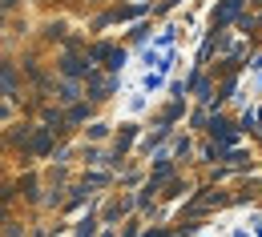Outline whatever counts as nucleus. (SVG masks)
Listing matches in <instances>:
<instances>
[{
	"mask_svg": "<svg viewBox=\"0 0 262 237\" xmlns=\"http://www.w3.org/2000/svg\"><path fill=\"white\" fill-rule=\"evenodd\" d=\"M258 29H262V16H258Z\"/></svg>",
	"mask_w": 262,
	"mask_h": 237,
	"instance_id": "23",
	"label": "nucleus"
},
{
	"mask_svg": "<svg viewBox=\"0 0 262 237\" xmlns=\"http://www.w3.org/2000/svg\"><path fill=\"white\" fill-rule=\"evenodd\" d=\"M101 237H113V229H109V233H101Z\"/></svg>",
	"mask_w": 262,
	"mask_h": 237,
	"instance_id": "22",
	"label": "nucleus"
},
{
	"mask_svg": "<svg viewBox=\"0 0 262 237\" xmlns=\"http://www.w3.org/2000/svg\"><path fill=\"white\" fill-rule=\"evenodd\" d=\"M226 165H230V169H250V153H242V149H230V153H226Z\"/></svg>",
	"mask_w": 262,
	"mask_h": 237,
	"instance_id": "9",
	"label": "nucleus"
},
{
	"mask_svg": "<svg viewBox=\"0 0 262 237\" xmlns=\"http://www.w3.org/2000/svg\"><path fill=\"white\" fill-rule=\"evenodd\" d=\"M173 157H190V141H186V137L173 141Z\"/></svg>",
	"mask_w": 262,
	"mask_h": 237,
	"instance_id": "16",
	"label": "nucleus"
},
{
	"mask_svg": "<svg viewBox=\"0 0 262 237\" xmlns=\"http://www.w3.org/2000/svg\"><path fill=\"white\" fill-rule=\"evenodd\" d=\"M53 137H57V129H36V137H33V157H40V153H49L53 149Z\"/></svg>",
	"mask_w": 262,
	"mask_h": 237,
	"instance_id": "7",
	"label": "nucleus"
},
{
	"mask_svg": "<svg viewBox=\"0 0 262 237\" xmlns=\"http://www.w3.org/2000/svg\"><path fill=\"white\" fill-rule=\"evenodd\" d=\"M145 237H173V233H169V229H162V225H158V229H149V233H145Z\"/></svg>",
	"mask_w": 262,
	"mask_h": 237,
	"instance_id": "19",
	"label": "nucleus"
},
{
	"mask_svg": "<svg viewBox=\"0 0 262 237\" xmlns=\"http://www.w3.org/2000/svg\"><path fill=\"white\" fill-rule=\"evenodd\" d=\"M182 193H190V185H186V181H169V189H165V197H182Z\"/></svg>",
	"mask_w": 262,
	"mask_h": 237,
	"instance_id": "15",
	"label": "nucleus"
},
{
	"mask_svg": "<svg viewBox=\"0 0 262 237\" xmlns=\"http://www.w3.org/2000/svg\"><path fill=\"white\" fill-rule=\"evenodd\" d=\"M105 133H109V125H89V141H101Z\"/></svg>",
	"mask_w": 262,
	"mask_h": 237,
	"instance_id": "17",
	"label": "nucleus"
},
{
	"mask_svg": "<svg viewBox=\"0 0 262 237\" xmlns=\"http://www.w3.org/2000/svg\"><path fill=\"white\" fill-rule=\"evenodd\" d=\"M133 137H137V125H121V133H117V141H113V153H109V161H117V157L129 149Z\"/></svg>",
	"mask_w": 262,
	"mask_h": 237,
	"instance_id": "6",
	"label": "nucleus"
},
{
	"mask_svg": "<svg viewBox=\"0 0 262 237\" xmlns=\"http://www.w3.org/2000/svg\"><path fill=\"white\" fill-rule=\"evenodd\" d=\"M93 72V65L85 61V57H77V52H69L65 61H61V76H69V81H77V76H89Z\"/></svg>",
	"mask_w": 262,
	"mask_h": 237,
	"instance_id": "3",
	"label": "nucleus"
},
{
	"mask_svg": "<svg viewBox=\"0 0 262 237\" xmlns=\"http://www.w3.org/2000/svg\"><path fill=\"white\" fill-rule=\"evenodd\" d=\"M77 97H81V85H77V81H65V85H61V97H57V101L77 104Z\"/></svg>",
	"mask_w": 262,
	"mask_h": 237,
	"instance_id": "10",
	"label": "nucleus"
},
{
	"mask_svg": "<svg viewBox=\"0 0 262 237\" xmlns=\"http://www.w3.org/2000/svg\"><path fill=\"white\" fill-rule=\"evenodd\" d=\"M85 81H89V93H93V97H105V93H113V89H117V72H113V76H101V72H89Z\"/></svg>",
	"mask_w": 262,
	"mask_h": 237,
	"instance_id": "5",
	"label": "nucleus"
},
{
	"mask_svg": "<svg viewBox=\"0 0 262 237\" xmlns=\"http://www.w3.org/2000/svg\"><path fill=\"white\" fill-rule=\"evenodd\" d=\"M12 8H16V0H4V12H12Z\"/></svg>",
	"mask_w": 262,
	"mask_h": 237,
	"instance_id": "20",
	"label": "nucleus"
},
{
	"mask_svg": "<svg viewBox=\"0 0 262 237\" xmlns=\"http://www.w3.org/2000/svg\"><path fill=\"white\" fill-rule=\"evenodd\" d=\"M238 12H242V0H222L218 8H214V29H222L230 20H238Z\"/></svg>",
	"mask_w": 262,
	"mask_h": 237,
	"instance_id": "4",
	"label": "nucleus"
},
{
	"mask_svg": "<svg viewBox=\"0 0 262 237\" xmlns=\"http://www.w3.org/2000/svg\"><path fill=\"white\" fill-rule=\"evenodd\" d=\"M169 4H178V0H162V8H169Z\"/></svg>",
	"mask_w": 262,
	"mask_h": 237,
	"instance_id": "21",
	"label": "nucleus"
},
{
	"mask_svg": "<svg viewBox=\"0 0 262 237\" xmlns=\"http://www.w3.org/2000/svg\"><path fill=\"white\" fill-rule=\"evenodd\" d=\"M4 225H8V229H4V237H20V229H16V221H12V217H8Z\"/></svg>",
	"mask_w": 262,
	"mask_h": 237,
	"instance_id": "18",
	"label": "nucleus"
},
{
	"mask_svg": "<svg viewBox=\"0 0 262 237\" xmlns=\"http://www.w3.org/2000/svg\"><path fill=\"white\" fill-rule=\"evenodd\" d=\"M210 141H222L226 149H234V141H238V125L226 121V117H214V121H210Z\"/></svg>",
	"mask_w": 262,
	"mask_h": 237,
	"instance_id": "2",
	"label": "nucleus"
},
{
	"mask_svg": "<svg viewBox=\"0 0 262 237\" xmlns=\"http://www.w3.org/2000/svg\"><path fill=\"white\" fill-rule=\"evenodd\" d=\"M89 113H93L89 104H73V109H69V125H81V121H85Z\"/></svg>",
	"mask_w": 262,
	"mask_h": 237,
	"instance_id": "12",
	"label": "nucleus"
},
{
	"mask_svg": "<svg viewBox=\"0 0 262 237\" xmlns=\"http://www.w3.org/2000/svg\"><path fill=\"white\" fill-rule=\"evenodd\" d=\"M165 137H169V125H158L154 133H149V137H145V141H141V149H145V153H149V149H158V145H162Z\"/></svg>",
	"mask_w": 262,
	"mask_h": 237,
	"instance_id": "8",
	"label": "nucleus"
},
{
	"mask_svg": "<svg viewBox=\"0 0 262 237\" xmlns=\"http://www.w3.org/2000/svg\"><path fill=\"white\" fill-rule=\"evenodd\" d=\"M97 233V217H85L81 225H77V237H93Z\"/></svg>",
	"mask_w": 262,
	"mask_h": 237,
	"instance_id": "14",
	"label": "nucleus"
},
{
	"mask_svg": "<svg viewBox=\"0 0 262 237\" xmlns=\"http://www.w3.org/2000/svg\"><path fill=\"white\" fill-rule=\"evenodd\" d=\"M125 209H129V201H109V209H105V221H117Z\"/></svg>",
	"mask_w": 262,
	"mask_h": 237,
	"instance_id": "13",
	"label": "nucleus"
},
{
	"mask_svg": "<svg viewBox=\"0 0 262 237\" xmlns=\"http://www.w3.org/2000/svg\"><path fill=\"white\" fill-rule=\"evenodd\" d=\"M89 61H105L109 72H117V68L125 65V52H121V48H113V44H93V48H89Z\"/></svg>",
	"mask_w": 262,
	"mask_h": 237,
	"instance_id": "1",
	"label": "nucleus"
},
{
	"mask_svg": "<svg viewBox=\"0 0 262 237\" xmlns=\"http://www.w3.org/2000/svg\"><path fill=\"white\" fill-rule=\"evenodd\" d=\"M4 97H16V65H4Z\"/></svg>",
	"mask_w": 262,
	"mask_h": 237,
	"instance_id": "11",
	"label": "nucleus"
}]
</instances>
